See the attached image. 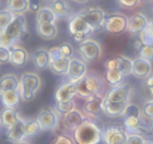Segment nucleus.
Instances as JSON below:
<instances>
[{
  "mask_svg": "<svg viewBox=\"0 0 153 144\" xmlns=\"http://www.w3.org/2000/svg\"><path fill=\"white\" fill-rule=\"evenodd\" d=\"M26 21L23 15L15 16L14 19L0 34V45L10 47L28 36L25 27Z\"/></svg>",
  "mask_w": 153,
  "mask_h": 144,
  "instance_id": "obj_1",
  "label": "nucleus"
},
{
  "mask_svg": "<svg viewBox=\"0 0 153 144\" xmlns=\"http://www.w3.org/2000/svg\"><path fill=\"white\" fill-rule=\"evenodd\" d=\"M73 137L76 144H99L102 140V131L95 123L85 120L73 130Z\"/></svg>",
  "mask_w": 153,
  "mask_h": 144,
  "instance_id": "obj_2",
  "label": "nucleus"
},
{
  "mask_svg": "<svg viewBox=\"0 0 153 144\" xmlns=\"http://www.w3.org/2000/svg\"><path fill=\"white\" fill-rule=\"evenodd\" d=\"M76 84L77 95L85 99L90 98L95 94H100L104 88L102 80L95 74L87 73Z\"/></svg>",
  "mask_w": 153,
  "mask_h": 144,
  "instance_id": "obj_3",
  "label": "nucleus"
},
{
  "mask_svg": "<svg viewBox=\"0 0 153 144\" xmlns=\"http://www.w3.org/2000/svg\"><path fill=\"white\" fill-rule=\"evenodd\" d=\"M41 86V79L38 74L32 72H26L20 78V94L25 101H30L35 97V94Z\"/></svg>",
  "mask_w": 153,
  "mask_h": 144,
  "instance_id": "obj_4",
  "label": "nucleus"
},
{
  "mask_svg": "<svg viewBox=\"0 0 153 144\" xmlns=\"http://www.w3.org/2000/svg\"><path fill=\"white\" fill-rule=\"evenodd\" d=\"M68 30L70 35L77 42L85 40L93 32L92 28L84 20L79 13L72 16L70 19Z\"/></svg>",
  "mask_w": 153,
  "mask_h": 144,
  "instance_id": "obj_5",
  "label": "nucleus"
},
{
  "mask_svg": "<svg viewBox=\"0 0 153 144\" xmlns=\"http://www.w3.org/2000/svg\"><path fill=\"white\" fill-rule=\"evenodd\" d=\"M78 51L85 62L91 63L98 59L102 54L100 44L93 39H85L78 45Z\"/></svg>",
  "mask_w": 153,
  "mask_h": 144,
  "instance_id": "obj_6",
  "label": "nucleus"
},
{
  "mask_svg": "<svg viewBox=\"0 0 153 144\" xmlns=\"http://www.w3.org/2000/svg\"><path fill=\"white\" fill-rule=\"evenodd\" d=\"M79 14L92 28L93 31L100 32L104 28L105 15L101 9L87 8L79 12Z\"/></svg>",
  "mask_w": 153,
  "mask_h": 144,
  "instance_id": "obj_7",
  "label": "nucleus"
},
{
  "mask_svg": "<svg viewBox=\"0 0 153 144\" xmlns=\"http://www.w3.org/2000/svg\"><path fill=\"white\" fill-rule=\"evenodd\" d=\"M128 22V19L124 15L120 14H111L105 18L104 28L111 34H120L127 28Z\"/></svg>",
  "mask_w": 153,
  "mask_h": 144,
  "instance_id": "obj_8",
  "label": "nucleus"
},
{
  "mask_svg": "<svg viewBox=\"0 0 153 144\" xmlns=\"http://www.w3.org/2000/svg\"><path fill=\"white\" fill-rule=\"evenodd\" d=\"M131 88L128 84L114 86L106 93L104 99L111 103H126L129 101Z\"/></svg>",
  "mask_w": 153,
  "mask_h": 144,
  "instance_id": "obj_9",
  "label": "nucleus"
},
{
  "mask_svg": "<svg viewBox=\"0 0 153 144\" xmlns=\"http://www.w3.org/2000/svg\"><path fill=\"white\" fill-rule=\"evenodd\" d=\"M128 136L120 126H108L102 131V140L104 144H126Z\"/></svg>",
  "mask_w": 153,
  "mask_h": 144,
  "instance_id": "obj_10",
  "label": "nucleus"
},
{
  "mask_svg": "<svg viewBox=\"0 0 153 144\" xmlns=\"http://www.w3.org/2000/svg\"><path fill=\"white\" fill-rule=\"evenodd\" d=\"M77 95V88L76 82H67L60 84L55 91V99L56 102L67 103L73 100Z\"/></svg>",
  "mask_w": 153,
  "mask_h": 144,
  "instance_id": "obj_11",
  "label": "nucleus"
},
{
  "mask_svg": "<svg viewBox=\"0 0 153 144\" xmlns=\"http://www.w3.org/2000/svg\"><path fill=\"white\" fill-rule=\"evenodd\" d=\"M124 128L130 134H137L143 136L151 133V130L140 119V117L129 116L124 118ZM152 129V128H151Z\"/></svg>",
  "mask_w": 153,
  "mask_h": 144,
  "instance_id": "obj_12",
  "label": "nucleus"
},
{
  "mask_svg": "<svg viewBox=\"0 0 153 144\" xmlns=\"http://www.w3.org/2000/svg\"><path fill=\"white\" fill-rule=\"evenodd\" d=\"M87 73V64L83 60L77 58H70L68 72L67 74L70 78V82H76L85 76Z\"/></svg>",
  "mask_w": 153,
  "mask_h": 144,
  "instance_id": "obj_13",
  "label": "nucleus"
},
{
  "mask_svg": "<svg viewBox=\"0 0 153 144\" xmlns=\"http://www.w3.org/2000/svg\"><path fill=\"white\" fill-rule=\"evenodd\" d=\"M41 129L44 130H53L58 122V117L52 108L46 107L39 113L37 118Z\"/></svg>",
  "mask_w": 153,
  "mask_h": 144,
  "instance_id": "obj_14",
  "label": "nucleus"
},
{
  "mask_svg": "<svg viewBox=\"0 0 153 144\" xmlns=\"http://www.w3.org/2000/svg\"><path fill=\"white\" fill-rule=\"evenodd\" d=\"M133 61L123 56H118L108 59L105 62L106 69H118L126 75L131 74Z\"/></svg>",
  "mask_w": 153,
  "mask_h": 144,
  "instance_id": "obj_15",
  "label": "nucleus"
},
{
  "mask_svg": "<svg viewBox=\"0 0 153 144\" xmlns=\"http://www.w3.org/2000/svg\"><path fill=\"white\" fill-rule=\"evenodd\" d=\"M152 72V63L149 60L139 57L132 62L131 74L138 79L149 77Z\"/></svg>",
  "mask_w": 153,
  "mask_h": 144,
  "instance_id": "obj_16",
  "label": "nucleus"
},
{
  "mask_svg": "<svg viewBox=\"0 0 153 144\" xmlns=\"http://www.w3.org/2000/svg\"><path fill=\"white\" fill-rule=\"evenodd\" d=\"M10 52V62L15 67H22L28 60V52L22 46H12L9 47Z\"/></svg>",
  "mask_w": 153,
  "mask_h": 144,
  "instance_id": "obj_17",
  "label": "nucleus"
},
{
  "mask_svg": "<svg viewBox=\"0 0 153 144\" xmlns=\"http://www.w3.org/2000/svg\"><path fill=\"white\" fill-rule=\"evenodd\" d=\"M104 98L100 94H95L88 99L84 105V110L88 114L93 116H100L103 112L102 103Z\"/></svg>",
  "mask_w": 153,
  "mask_h": 144,
  "instance_id": "obj_18",
  "label": "nucleus"
},
{
  "mask_svg": "<svg viewBox=\"0 0 153 144\" xmlns=\"http://www.w3.org/2000/svg\"><path fill=\"white\" fill-rule=\"evenodd\" d=\"M147 19L142 14H136L128 22L127 29L131 34H140L148 26Z\"/></svg>",
  "mask_w": 153,
  "mask_h": 144,
  "instance_id": "obj_19",
  "label": "nucleus"
},
{
  "mask_svg": "<svg viewBox=\"0 0 153 144\" xmlns=\"http://www.w3.org/2000/svg\"><path fill=\"white\" fill-rule=\"evenodd\" d=\"M24 125H25V121L20 118L16 124L7 128V131L6 133V137L7 140L13 143H18L21 142L22 139L25 138Z\"/></svg>",
  "mask_w": 153,
  "mask_h": 144,
  "instance_id": "obj_20",
  "label": "nucleus"
},
{
  "mask_svg": "<svg viewBox=\"0 0 153 144\" xmlns=\"http://www.w3.org/2000/svg\"><path fill=\"white\" fill-rule=\"evenodd\" d=\"M21 98L19 90H7L0 93V99L4 107H16L19 104Z\"/></svg>",
  "mask_w": 153,
  "mask_h": 144,
  "instance_id": "obj_21",
  "label": "nucleus"
},
{
  "mask_svg": "<svg viewBox=\"0 0 153 144\" xmlns=\"http://www.w3.org/2000/svg\"><path fill=\"white\" fill-rule=\"evenodd\" d=\"M85 116L82 112L77 109H74L70 112L64 115V123L66 128L70 130H74L76 128L79 127L85 121Z\"/></svg>",
  "mask_w": 153,
  "mask_h": 144,
  "instance_id": "obj_22",
  "label": "nucleus"
},
{
  "mask_svg": "<svg viewBox=\"0 0 153 144\" xmlns=\"http://www.w3.org/2000/svg\"><path fill=\"white\" fill-rule=\"evenodd\" d=\"M129 104L126 103H111L105 99H103V112L111 117H118L123 116L127 106Z\"/></svg>",
  "mask_w": 153,
  "mask_h": 144,
  "instance_id": "obj_23",
  "label": "nucleus"
},
{
  "mask_svg": "<svg viewBox=\"0 0 153 144\" xmlns=\"http://www.w3.org/2000/svg\"><path fill=\"white\" fill-rule=\"evenodd\" d=\"M20 118L14 108L4 107L0 112V122L4 127L9 128L19 122Z\"/></svg>",
  "mask_w": 153,
  "mask_h": 144,
  "instance_id": "obj_24",
  "label": "nucleus"
},
{
  "mask_svg": "<svg viewBox=\"0 0 153 144\" xmlns=\"http://www.w3.org/2000/svg\"><path fill=\"white\" fill-rule=\"evenodd\" d=\"M32 61L38 70H44L49 67L51 59L49 51L46 49H38L32 53Z\"/></svg>",
  "mask_w": 153,
  "mask_h": 144,
  "instance_id": "obj_25",
  "label": "nucleus"
},
{
  "mask_svg": "<svg viewBox=\"0 0 153 144\" xmlns=\"http://www.w3.org/2000/svg\"><path fill=\"white\" fill-rule=\"evenodd\" d=\"M37 32L39 36L45 40H52L58 34V29L55 24L48 22H37Z\"/></svg>",
  "mask_w": 153,
  "mask_h": 144,
  "instance_id": "obj_26",
  "label": "nucleus"
},
{
  "mask_svg": "<svg viewBox=\"0 0 153 144\" xmlns=\"http://www.w3.org/2000/svg\"><path fill=\"white\" fill-rule=\"evenodd\" d=\"M20 81L17 76L12 74H7L0 78V93L7 90H19Z\"/></svg>",
  "mask_w": 153,
  "mask_h": 144,
  "instance_id": "obj_27",
  "label": "nucleus"
},
{
  "mask_svg": "<svg viewBox=\"0 0 153 144\" xmlns=\"http://www.w3.org/2000/svg\"><path fill=\"white\" fill-rule=\"evenodd\" d=\"M52 13L58 18H67L71 15V9L63 0H54L49 5Z\"/></svg>",
  "mask_w": 153,
  "mask_h": 144,
  "instance_id": "obj_28",
  "label": "nucleus"
},
{
  "mask_svg": "<svg viewBox=\"0 0 153 144\" xmlns=\"http://www.w3.org/2000/svg\"><path fill=\"white\" fill-rule=\"evenodd\" d=\"M70 61V58H61L55 61H51L49 68L52 70V72L56 74H66L68 72Z\"/></svg>",
  "mask_w": 153,
  "mask_h": 144,
  "instance_id": "obj_29",
  "label": "nucleus"
},
{
  "mask_svg": "<svg viewBox=\"0 0 153 144\" xmlns=\"http://www.w3.org/2000/svg\"><path fill=\"white\" fill-rule=\"evenodd\" d=\"M7 8L13 14H21L28 9V0H7Z\"/></svg>",
  "mask_w": 153,
  "mask_h": 144,
  "instance_id": "obj_30",
  "label": "nucleus"
},
{
  "mask_svg": "<svg viewBox=\"0 0 153 144\" xmlns=\"http://www.w3.org/2000/svg\"><path fill=\"white\" fill-rule=\"evenodd\" d=\"M125 74L118 69H107L105 74V79L110 85H120L123 81Z\"/></svg>",
  "mask_w": 153,
  "mask_h": 144,
  "instance_id": "obj_31",
  "label": "nucleus"
},
{
  "mask_svg": "<svg viewBox=\"0 0 153 144\" xmlns=\"http://www.w3.org/2000/svg\"><path fill=\"white\" fill-rule=\"evenodd\" d=\"M40 129L41 128L37 119L25 122V125H24L25 137L31 138L35 136L40 131Z\"/></svg>",
  "mask_w": 153,
  "mask_h": 144,
  "instance_id": "obj_32",
  "label": "nucleus"
},
{
  "mask_svg": "<svg viewBox=\"0 0 153 144\" xmlns=\"http://www.w3.org/2000/svg\"><path fill=\"white\" fill-rule=\"evenodd\" d=\"M15 16L7 9L0 10V34L12 22Z\"/></svg>",
  "mask_w": 153,
  "mask_h": 144,
  "instance_id": "obj_33",
  "label": "nucleus"
},
{
  "mask_svg": "<svg viewBox=\"0 0 153 144\" xmlns=\"http://www.w3.org/2000/svg\"><path fill=\"white\" fill-rule=\"evenodd\" d=\"M37 22H48L54 23L55 16L52 13L49 8H43L37 12Z\"/></svg>",
  "mask_w": 153,
  "mask_h": 144,
  "instance_id": "obj_34",
  "label": "nucleus"
},
{
  "mask_svg": "<svg viewBox=\"0 0 153 144\" xmlns=\"http://www.w3.org/2000/svg\"><path fill=\"white\" fill-rule=\"evenodd\" d=\"M139 38L143 46H153V32L148 26L139 34Z\"/></svg>",
  "mask_w": 153,
  "mask_h": 144,
  "instance_id": "obj_35",
  "label": "nucleus"
},
{
  "mask_svg": "<svg viewBox=\"0 0 153 144\" xmlns=\"http://www.w3.org/2000/svg\"><path fill=\"white\" fill-rule=\"evenodd\" d=\"M74 109L75 104L73 100L67 102V103L56 102V104H55V110H57V112H59L60 114H62V115H66Z\"/></svg>",
  "mask_w": 153,
  "mask_h": 144,
  "instance_id": "obj_36",
  "label": "nucleus"
},
{
  "mask_svg": "<svg viewBox=\"0 0 153 144\" xmlns=\"http://www.w3.org/2000/svg\"><path fill=\"white\" fill-rule=\"evenodd\" d=\"M124 118H127L129 116H136V117H140V108L138 106L135 104H128L127 106L125 112L123 114Z\"/></svg>",
  "mask_w": 153,
  "mask_h": 144,
  "instance_id": "obj_37",
  "label": "nucleus"
},
{
  "mask_svg": "<svg viewBox=\"0 0 153 144\" xmlns=\"http://www.w3.org/2000/svg\"><path fill=\"white\" fill-rule=\"evenodd\" d=\"M60 52L62 58H71V57L73 55V48L70 44L64 43L60 45L59 46Z\"/></svg>",
  "mask_w": 153,
  "mask_h": 144,
  "instance_id": "obj_38",
  "label": "nucleus"
},
{
  "mask_svg": "<svg viewBox=\"0 0 153 144\" xmlns=\"http://www.w3.org/2000/svg\"><path fill=\"white\" fill-rule=\"evenodd\" d=\"M139 53L140 57L151 62L153 60V46H143Z\"/></svg>",
  "mask_w": 153,
  "mask_h": 144,
  "instance_id": "obj_39",
  "label": "nucleus"
},
{
  "mask_svg": "<svg viewBox=\"0 0 153 144\" xmlns=\"http://www.w3.org/2000/svg\"><path fill=\"white\" fill-rule=\"evenodd\" d=\"M10 49L6 46L0 45V64H6L10 62Z\"/></svg>",
  "mask_w": 153,
  "mask_h": 144,
  "instance_id": "obj_40",
  "label": "nucleus"
},
{
  "mask_svg": "<svg viewBox=\"0 0 153 144\" xmlns=\"http://www.w3.org/2000/svg\"><path fill=\"white\" fill-rule=\"evenodd\" d=\"M143 115L149 118L153 119V100H148L143 106Z\"/></svg>",
  "mask_w": 153,
  "mask_h": 144,
  "instance_id": "obj_41",
  "label": "nucleus"
},
{
  "mask_svg": "<svg viewBox=\"0 0 153 144\" xmlns=\"http://www.w3.org/2000/svg\"><path fill=\"white\" fill-rule=\"evenodd\" d=\"M146 141L140 135L130 134L128 136L126 144H146Z\"/></svg>",
  "mask_w": 153,
  "mask_h": 144,
  "instance_id": "obj_42",
  "label": "nucleus"
},
{
  "mask_svg": "<svg viewBox=\"0 0 153 144\" xmlns=\"http://www.w3.org/2000/svg\"><path fill=\"white\" fill-rule=\"evenodd\" d=\"M53 144H76V142L67 135L61 134L58 136Z\"/></svg>",
  "mask_w": 153,
  "mask_h": 144,
  "instance_id": "obj_43",
  "label": "nucleus"
},
{
  "mask_svg": "<svg viewBox=\"0 0 153 144\" xmlns=\"http://www.w3.org/2000/svg\"><path fill=\"white\" fill-rule=\"evenodd\" d=\"M41 4L40 0H28V9L31 11L38 12L41 9Z\"/></svg>",
  "mask_w": 153,
  "mask_h": 144,
  "instance_id": "obj_44",
  "label": "nucleus"
},
{
  "mask_svg": "<svg viewBox=\"0 0 153 144\" xmlns=\"http://www.w3.org/2000/svg\"><path fill=\"white\" fill-rule=\"evenodd\" d=\"M49 53L51 61H55V60L58 59V58H62L58 46H55V47L51 48L49 50Z\"/></svg>",
  "mask_w": 153,
  "mask_h": 144,
  "instance_id": "obj_45",
  "label": "nucleus"
},
{
  "mask_svg": "<svg viewBox=\"0 0 153 144\" xmlns=\"http://www.w3.org/2000/svg\"><path fill=\"white\" fill-rule=\"evenodd\" d=\"M121 5L126 8L135 7L139 3L140 0H118Z\"/></svg>",
  "mask_w": 153,
  "mask_h": 144,
  "instance_id": "obj_46",
  "label": "nucleus"
},
{
  "mask_svg": "<svg viewBox=\"0 0 153 144\" xmlns=\"http://www.w3.org/2000/svg\"><path fill=\"white\" fill-rule=\"evenodd\" d=\"M132 49L136 51H140V49H141L142 47H143V44H142L141 40H140V38L138 39H135V40H134V41L132 42Z\"/></svg>",
  "mask_w": 153,
  "mask_h": 144,
  "instance_id": "obj_47",
  "label": "nucleus"
},
{
  "mask_svg": "<svg viewBox=\"0 0 153 144\" xmlns=\"http://www.w3.org/2000/svg\"><path fill=\"white\" fill-rule=\"evenodd\" d=\"M146 86L149 88L151 94L153 95V75H151L146 80Z\"/></svg>",
  "mask_w": 153,
  "mask_h": 144,
  "instance_id": "obj_48",
  "label": "nucleus"
},
{
  "mask_svg": "<svg viewBox=\"0 0 153 144\" xmlns=\"http://www.w3.org/2000/svg\"><path fill=\"white\" fill-rule=\"evenodd\" d=\"M148 26H149V27L150 28V29L153 32V20H151L150 22H149V25H148Z\"/></svg>",
  "mask_w": 153,
  "mask_h": 144,
  "instance_id": "obj_49",
  "label": "nucleus"
},
{
  "mask_svg": "<svg viewBox=\"0 0 153 144\" xmlns=\"http://www.w3.org/2000/svg\"><path fill=\"white\" fill-rule=\"evenodd\" d=\"M73 1H75V2H77L83 3V2H87V1H88V0H73Z\"/></svg>",
  "mask_w": 153,
  "mask_h": 144,
  "instance_id": "obj_50",
  "label": "nucleus"
},
{
  "mask_svg": "<svg viewBox=\"0 0 153 144\" xmlns=\"http://www.w3.org/2000/svg\"><path fill=\"white\" fill-rule=\"evenodd\" d=\"M152 134H153V129H152ZM146 144H153V139H152V140L146 141Z\"/></svg>",
  "mask_w": 153,
  "mask_h": 144,
  "instance_id": "obj_51",
  "label": "nucleus"
},
{
  "mask_svg": "<svg viewBox=\"0 0 153 144\" xmlns=\"http://www.w3.org/2000/svg\"><path fill=\"white\" fill-rule=\"evenodd\" d=\"M16 144H30V143H28V142H25V141H21V142H18V143H16Z\"/></svg>",
  "mask_w": 153,
  "mask_h": 144,
  "instance_id": "obj_52",
  "label": "nucleus"
},
{
  "mask_svg": "<svg viewBox=\"0 0 153 144\" xmlns=\"http://www.w3.org/2000/svg\"><path fill=\"white\" fill-rule=\"evenodd\" d=\"M150 127L152 128L153 129V119H152V121L151 122V124H150Z\"/></svg>",
  "mask_w": 153,
  "mask_h": 144,
  "instance_id": "obj_53",
  "label": "nucleus"
},
{
  "mask_svg": "<svg viewBox=\"0 0 153 144\" xmlns=\"http://www.w3.org/2000/svg\"><path fill=\"white\" fill-rule=\"evenodd\" d=\"M0 124H1V122H0Z\"/></svg>",
  "mask_w": 153,
  "mask_h": 144,
  "instance_id": "obj_54",
  "label": "nucleus"
}]
</instances>
